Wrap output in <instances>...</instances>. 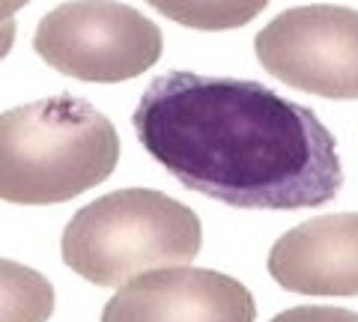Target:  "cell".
Listing matches in <instances>:
<instances>
[{
	"instance_id": "obj_11",
	"label": "cell",
	"mask_w": 358,
	"mask_h": 322,
	"mask_svg": "<svg viewBox=\"0 0 358 322\" xmlns=\"http://www.w3.org/2000/svg\"><path fill=\"white\" fill-rule=\"evenodd\" d=\"M13 42H15V18H9L0 24V60L13 51Z\"/></svg>"
},
{
	"instance_id": "obj_12",
	"label": "cell",
	"mask_w": 358,
	"mask_h": 322,
	"mask_svg": "<svg viewBox=\"0 0 358 322\" xmlns=\"http://www.w3.org/2000/svg\"><path fill=\"white\" fill-rule=\"evenodd\" d=\"M27 3H30V0H0V24L9 21L21 6H27Z\"/></svg>"
},
{
	"instance_id": "obj_8",
	"label": "cell",
	"mask_w": 358,
	"mask_h": 322,
	"mask_svg": "<svg viewBox=\"0 0 358 322\" xmlns=\"http://www.w3.org/2000/svg\"><path fill=\"white\" fill-rule=\"evenodd\" d=\"M54 286L45 275L15 260H0V322H48Z\"/></svg>"
},
{
	"instance_id": "obj_7",
	"label": "cell",
	"mask_w": 358,
	"mask_h": 322,
	"mask_svg": "<svg viewBox=\"0 0 358 322\" xmlns=\"http://www.w3.org/2000/svg\"><path fill=\"white\" fill-rule=\"evenodd\" d=\"M268 275L299 295H358V212L317 215L268 251Z\"/></svg>"
},
{
	"instance_id": "obj_2",
	"label": "cell",
	"mask_w": 358,
	"mask_h": 322,
	"mask_svg": "<svg viewBox=\"0 0 358 322\" xmlns=\"http://www.w3.org/2000/svg\"><path fill=\"white\" fill-rule=\"evenodd\" d=\"M120 161L114 123L81 96H48L0 114V200L66 203L105 182Z\"/></svg>"
},
{
	"instance_id": "obj_10",
	"label": "cell",
	"mask_w": 358,
	"mask_h": 322,
	"mask_svg": "<svg viewBox=\"0 0 358 322\" xmlns=\"http://www.w3.org/2000/svg\"><path fill=\"white\" fill-rule=\"evenodd\" d=\"M272 322H358L355 310L346 307H326V305H305V307H289L278 314Z\"/></svg>"
},
{
	"instance_id": "obj_6",
	"label": "cell",
	"mask_w": 358,
	"mask_h": 322,
	"mask_svg": "<svg viewBox=\"0 0 358 322\" xmlns=\"http://www.w3.org/2000/svg\"><path fill=\"white\" fill-rule=\"evenodd\" d=\"M248 286L215 269L164 265L117 286L102 322H254Z\"/></svg>"
},
{
	"instance_id": "obj_5",
	"label": "cell",
	"mask_w": 358,
	"mask_h": 322,
	"mask_svg": "<svg viewBox=\"0 0 358 322\" xmlns=\"http://www.w3.org/2000/svg\"><path fill=\"white\" fill-rule=\"evenodd\" d=\"M263 69L322 98H358V9L310 3L275 15L257 33Z\"/></svg>"
},
{
	"instance_id": "obj_1",
	"label": "cell",
	"mask_w": 358,
	"mask_h": 322,
	"mask_svg": "<svg viewBox=\"0 0 358 322\" xmlns=\"http://www.w3.org/2000/svg\"><path fill=\"white\" fill-rule=\"evenodd\" d=\"M138 140L188 191L236 209H313L341 194L334 135L275 90L197 72H164L131 114Z\"/></svg>"
},
{
	"instance_id": "obj_4",
	"label": "cell",
	"mask_w": 358,
	"mask_h": 322,
	"mask_svg": "<svg viewBox=\"0 0 358 322\" xmlns=\"http://www.w3.org/2000/svg\"><path fill=\"white\" fill-rule=\"evenodd\" d=\"M159 24L120 0H69L42 15L33 48L60 75L93 84L131 81L159 63Z\"/></svg>"
},
{
	"instance_id": "obj_9",
	"label": "cell",
	"mask_w": 358,
	"mask_h": 322,
	"mask_svg": "<svg viewBox=\"0 0 358 322\" xmlns=\"http://www.w3.org/2000/svg\"><path fill=\"white\" fill-rule=\"evenodd\" d=\"M164 18L194 30H233L268 6V0H147Z\"/></svg>"
},
{
	"instance_id": "obj_3",
	"label": "cell",
	"mask_w": 358,
	"mask_h": 322,
	"mask_svg": "<svg viewBox=\"0 0 358 322\" xmlns=\"http://www.w3.org/2000/svg\"><path fill=\"white\" fill-rule=\"evenodd\" d=\"M203 245L192 206L152 188H120L78 209L63 230V263L96 286H122L141 272L188 265Z\"/></svg>"
}]
</instances>
